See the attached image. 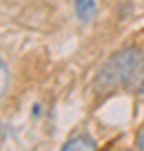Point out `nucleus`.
I'll list each match as a JSON object with an SVG mask.
<instances>
[{
	"label": "nucleus",
	"instance_id": "obj_1",
	"mask_svg": "<svg viewBox=\"0 0 144 151\" xmlns=\"http://www.w3.org/2000/svg\"><path fill=\"white\" fill-rule=\"evenodd\" d=\"M94 87L99 96H109L117 89L144 92V52L139 47H126L112 54L99 70Z\"/></svg>",
	"mask_w": 144,
	"mask_h": 151
},
{
	"label": "nucleus",
	"instance_id": "obj_4",
	"mask_svg": "<svg viewBox=\"0 0 144 151\" xmlns=\"http://www.w3.org/2000/svg\"><path fill=\"white\" fill-rule=\"evenodd\" d=\"M0 67H2V96H5L7 87H9V81H10V77H9V67H7V64L4 60H2Z\"/></svg>",
	"mask_w": 144,
	"mask_h": 151
},
{
	"label": "nucleus",
	"instance_id": "obj_5",
	"mask_svg": "<svg viewBox=\"0 0 144 151\" xmlns=\"http://www.w3.org/2000/svg\"><path fill=\"white\" fill-rule=\"evenodd\" d=\"M136 146L139 150H144V129L138 134V139H136Z\"/></svg>",
	"mask_w": 144,
	"mask_h": 151
},
{
	"label": "nucleus",
	"instance_id": "obj_3",
	"mask_svg": "<svg viewBox=\"0 0 144 151\" xmlns=\"http://www.w3.org/2000/svg\"><path fill=\"white\" fill-rule=\"evenodd\" d=\"M64 151H72V150H97V143L92 139L91 136L80 134L75 138H70L67 143H64L62 146Z\"/></svg>",
	"mask_w": 144,
	"mask_h": 151
},
{
	"label": "nucleus",
	"instance_id": "obj_2",
	"mask_svg": "<svg viewBox=\"0 0 144 151\" xmlns=\"http://www.w3.org/2000/svg\"><path fill=\"white\" fill-rule=\"evenodd\" d=\"M74 9L79 22H82V24L92 22L97 14L96 0H74Z\"/></svg>",
	"mask_w": 144,
	"mask_h": 151
}]
</instances>
